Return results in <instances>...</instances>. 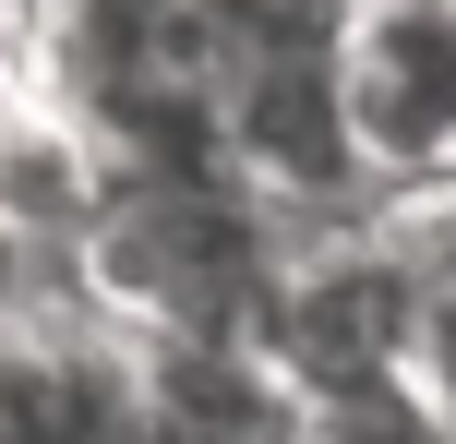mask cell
Wrapping results in <instances>:
<instances>
[{"instance_id":"7a4b0ae2","label":"cell","mask_w":456,"mask_h":444,"mask_svg":"<svg viewBox=\"0 0 456 444\" xmlns=\"http://www.w3.org/2000/svg\"><path fill=\"white\" fill-rule=\"evenodd\" d=\"M12 72H24V36H12V12H0V85H12Z\"/></svg>"},{"instance_id":"6da1fadb","label":"cell","mask_w":456,"mask_h":444,"mask_svg":"<svg viewBox=\"0 0 456 444\" xmlns=\"http://www.w3.org/2000/svg\"><path fill=\"white\" fill-rule=\"evenodd\" d=\"M337 96L372 205H456V0H361Z\"/></svg>"}]
</instances>
